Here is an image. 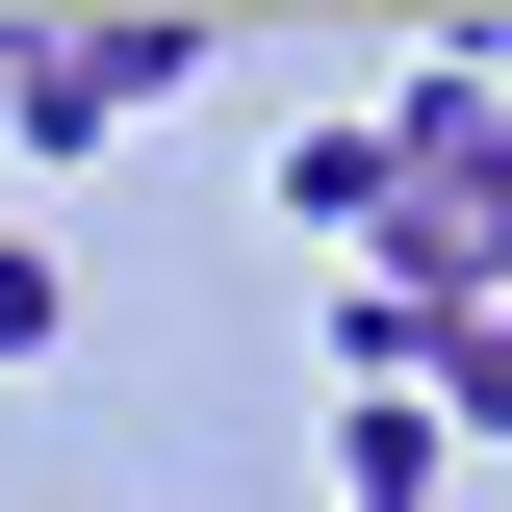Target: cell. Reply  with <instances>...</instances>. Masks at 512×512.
I'll list each match as a JSON object with an SVG mask.
<instances>
[{
  "label": "cell",
  "mask_w": 512,
  "mask_h": 512,
  "mask_svg": "<svg viewBox=\"0 0 512 512\" xmlns=\"http://www.w3.org/2000/svg\"><path fill=\"white\" fill-rule=\"evenodd\" d=\"M333 512H436V487H333Z\"/></svg>",
  "instance_id": "obj_6"
},
{
  "label": "cell",
  "mask_w": 512,
  "mask_h": 512,
  "mask_svg": "<svg viewBox=\"0 0 512 512\" xmlns=\"http://www.w3.org/2000/svg\"><path fill=\"white\" fill-rule=\"evenodd\" d=\"M205 77V26H0V154H103Z\"/></svg>",
  "instance_id": "obj_2"
},
{
  "label": "cell",
  "mask_w": 512,
  "mask_h": 512,
  "mask_svg": "<svg viewBox=\"0 0 512 512\" xmlns=\"http://www.w3.org/2000/svg\"><path fill=\"white\" fill-rule=\"evenodd\" d=\"M436 436H512V308H436V384H410Z\"/></svg>",
  "instance_id": "obj_4"
},
{
  "label": "cell",
  "mask_w": 512,
  "mask_h": 512,
  "mask_svg": "<svg viewBox=\"0 0 512 512\" xmlns=\"http://www.w3.org/2000/svg\"><path fill=\"white\" fill-rule=\"evenodd\" d=\"M282 231H410V154L384 128H282Z\"/></svg>",
  "instance_id": "obj_3"
},
{
  "label": "cell",
  "mask_w": 512,
  "mask_h": 512,
  "mask_svg": "<svg viewBox=\"0 0 512 512\" xmlns=\"http://www.w3.org/2000/svg\"><path fill=\"white\" fill-rule=\"evenodd\" d=\"M512 26H436V77L384 103V154H410V256L384 282H436V308H512V103H487Z\"/></svg>",
  "instance_id": "obj_1"
},
{
  "label": "cell",
  "mask_w": 512,
  "mask_h": 512,
  "mask_svg": "<svg viewBox=\"0 0 512 512\" xmlns=\"http://www.w3.org/2000/svg\"><path fill=\"white\" fill-rule=\"evenodd\" d=\"M52 333H77V282H52V256H0V359H52Z\"/></svg>",
  "instance_id": "obj_5"
}]
</instances>
